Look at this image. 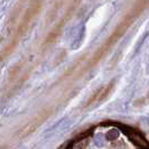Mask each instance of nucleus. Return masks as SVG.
Returning a JSON list of instances; mask_svg holds the SVG:
<instances>
[{
  "mask_svg": "<svg viewBox=\"0 0 149 149\" xmlns=\"http://www.w3.org/2000/svg\"><path fill=\"white\" fill-rule=\"evenodd\" d=\"M26 62H19L10 70L8 84L6 88V97L7 99L11 97L22 86V84L27 81L30 74V68H25Z\"/></svg>",
  "mask_w": 149,
  "mask_h": 149,
  "instance_id": "nucleus-3",
  "label": "nucleus"
},
{
  "mask_svg": "<svg viewBox=\"0 0 149 149\" xmlns=\"http://www.w3.org/2000/svg\"><path fill=\"white\" fill-rule=\"evenodd\" d=\"M116 82L111 81V82L107 83L105 85L99 88V89L88 99L86 103H85V108H91V107H95V105L100 104L101 102H103L107 97L111 94V92L114 89Z\"/></svg>",
  "mask_w": 149,
  "mask_h": 149,
  "instance_id": "nucleus-4",
  "label": "nucleus"
},
{
  "mask_svg": "<svg viewBox=\"0 0 149 149\" xmlns=\"http://www.w3.org/2000/svg\"><path fill=\"white\" fill-rule=\"evenodd\" d=\"M51 114H52V110H51V109H44L43 111L40 112L39 114H37L26 127L22 129V137L28 136V134H30L33 131H35L42 123H44L45 121L49 118Z\"/></svg>",
  "mask_w": 149,
  "mask_h": 149,
  "instance_id": "nucleus-5",
  "label": "nucleus"
},
{
  "mask_svg": "<svg viewBox=\"0 0 149 149\" xmlns=\"http://www.w3.org/2000/svg\"><path fill=\"white\" fill-rule=\"evenodd\" d=\"M149 8V0H136L134 5L127 10V13L122 16V18L120 19V22L117 24V26L114 27V29L112 30V33L108 36V38L102 43V45L97 48L95 52L92 54V56L85 62V65L81 67L74 75L73 79H79L85 73H88L90 70H92L93 67H95L104 58L105 56L109 54V52L114 47V45L119 42L121 38L125 36V34L127 33L129 28L137 22L142 14Z\"/></svg>",
  "mask_w": 149,
  "mask_h": 149,
  "instance_id": "nucleus-1",
  "label": "nucleus"
},
{
  "mask_svg": "<svg viewBox=\"0 0 149 149\" xmlns=\"http://www.w3.org/2000/svg\"><path fill=\"white\" fill-rule=\"evenodd\" d=\"M43 5H44V0H31L29 2L25 13L22 14V18L17 22L16 29L11 38H10L9 43L0 52V63L7 60L18 47V45L20 44L24 36L27 34V31L29 30L31 25L34 24L35 19L39 16L42 9H43Z\"/></svg>",
  "mask_w": 149,
  "mask_h": 149,
  "instance_id": "nucleus-2",
  "label": "nucleus"
}]
</instances>
